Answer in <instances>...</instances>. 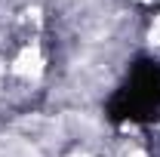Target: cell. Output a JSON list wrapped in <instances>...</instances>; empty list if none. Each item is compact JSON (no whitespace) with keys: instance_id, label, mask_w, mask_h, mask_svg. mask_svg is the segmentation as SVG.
<instances>
[{"instance_id":"277c9868","label":"cell","mask_w":160,"mask_h":157,"mask_svg":"<svg viewBox=\"0 0 160 157\" xmlns=\"http://www.w3.org/2000/svg\"><path fill=\"white\" fill-rule=\"evenodd\" d=\"M71 157H92V154H86V151H74Z\"/></svg>"},{"instance_id":"7a4b0ae2","label":"cell","mask_w":160,"mask_h":157,"mask_svg":"<svg viewBox=\"0 0 160 157\" xmlns=\"http://www.w3.org/2000/svg\"><path fill=\"white\" fill-rule=\"evenodd\" d=\"M0 157H40L37 148L25 139H6L0 136Z\"/></svg>"},{"instance_id":"8992f818","label":"cell","mask_w":160,"mask_h":157,"mask_svg":"<svg viewBox=\"0 0 160 157\" xmlns=\"http://www.w3.org/2000/svg\"><path fill=\"white\" fill-rule=\"evenodd\" d=\"M142 3H151V0H142Z\"/></svg>"},{"instance_id":"6da1fadb","label":"cell","mask_w":160,"mask_h":157,"mask_svg":"<svg viewBox=\"0 0 160 157\" xmlns=\"http://www.w3.org/2000/svg\"><path fill=\"white\" fill-rule=\"evenodd\" d=\"M12 71L19 77H25V80H37L43 74V56H40L34 46H28V49L19 53V59L12 62Z\"/></svg>"},{"instance_id":"5b68a950","label":"cell","mask_w":160,"mask_h":157,"mask_svg":"<svg viewBox=\"0 0 160 157\" xmlns=\"http://www.w3.org/2000/svg\"><path fill=\"white\" fill-rule=\"evenodd\" d=\"M126 157H145V154H142V151H132V154H126Z\"/></svg>"},{"instance_id":"3957f363","label":"cell","mask_w":160,"mask_h":157,"mask_svg":"<svg viewBox=\"0 0 160 157\" xmlns=\"http://www.w3.org/2000/svg\"><path fill=\"white\" fill-rule=\"evenodd\" d=\"M148 37H151V43H157V46H160V16L154 19V25H151V34H148Z\"/></svg>"}]
</instances>
